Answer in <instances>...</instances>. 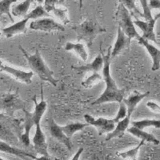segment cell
Returning <instances> with one entry per match:
<instances>
[{
    "label": "cell",
    "instance_id": "6",
    "mask_svg": "<svg viewBox=\"0 0 160 160\" xmlns=\"http://www.w3.org/2000/svg\"><path fill=\"white\" fill-rule=\"evenodd\" d=\"M84 118H85L87 123L95 126V128L98 129L99 135L111 132L115 129V126H116V123L114 121V119H108V118H98L95 119L94 117L88 115V114L84 115Z\"/></svg>",
    "mask_w": 160,
    "mask_h": 160
},
{
    "label": "cell",
    "instance_id": "13",
    "mask_svg": "<svg viewBox=\"0 0 160 160\" xmlns=\"http://www.w3.org/2000/svg\"><path fill=\"white\" fill-rule=\"evenodd\" d=\"M131 39L126 35L125 33L122 31V29L118 27V36H117L116 42L115 47L113 48V51L111 54L112 58H115L122 52L124 49L129 47Z\"/></svg>",
    "mask_w": 160,
    "mask_h": 160
},
{
    "label": "cell",
    "instance_id": "19",
    "mask_svg": "<svg viewBox=\"0 0 160 160\" xmlns=\"http://www.w3.org/2000/svg\"><path fill=\"white\" fill-rule=\"evenodd\" d=\"M127 130H128V132L132 134L133 135H135V136L139 138L140 139H142L144 140V141H147V142H152V143L155 144V145L159 144V141H158L154 135L150 134V133L145 132V131H143L142 130L138 129V128H135L134 126H133L132 128H128Z\"/></svg>",
    "mask_w": 160,
    "mask_h": 160
},
{
    "label": "cell",
    "instance_id": "26",
    "mask_svg": "<svg viewBox=\"0 0 160 160\" xmlns=\"http://www.w3.org/2000/svg\"><path fill=\"white\" fill-rule=\"evenodd\" d=\"M46 16H51V15H50V14L48 11H45L42 6L39 5L36 7L31 12H30L29 14L26 15L25 18H28L29 19H31H31H37V18H42V17Z\"/></svg>",
    "mask_w": 160,
    "mask_h": 160
},
{
    "label": "cell",
    "instance_id": "39",
    "mask_svg": "<svg viewBox=\"0 0 160 160\" xmlns=\"http://www.w3.org/2000/svg\"><path fill=\"white\" fill-rule=\"evenodd\" d=\"M34 1H36V2H38V3L41 4V3H42V2H43L44 0H34Z\"/></svg>",
    "mask_w": 160,
    "mask_h": 160
},
{
    "label": "cell",
    "instance_id": "18",
    "mask_svg": "<svg viewBox=\"0 0 160 160\" xmlns=\"http://www.w3.org/2000/svg\"><path fill=\"white\" fill-rule=\"evenodd\" d=\"M0 151L15 155V156L19 157L21 158H25L26 157H29V158H32V159H38L36 157L31 155L29 153L26 152V151H22L21 149H18V148L11 147V145H9V144L7 143L6 142H3L2 140H0Z\"/></svg>",
    "mask_w": 160,
    "mask_h": 160
},
{
    "label": "cell",
    "instance_id": "38",
    "mask_svg": "<svg viewBox=\"0 0 160 160\" xmlns=\"http://www.w3.org/2000/svg\"><path fill=\"white\" fill-rule=\"evenodd\" d=\"M160 18V12L158 13V14H157L156 15H155V18H154V19H155V21H156V20H157V19H158V18Z\"/></svg>",
    "mask_w": 160,
    "mask_h": 160
},
{
    "label": "cell",
    "instance_id": "8",
    "mask_svg": "<svg viewBox=\"0 0 160 160\" xmlns=\"http://www.w3.org/2000/svg\"><path fill=\"white\" fill-rule=\"evenodd\" d=\"M0 71H5L8 73L10 75H13L18 81L21 82H24L26 84H31V78L34 75L33 71H29V72H26V71H21V70L15 69V68L9 67V66L6 65L3 62L0 60Z\"/></svg>",
    "mask_w": 160,
    "mask_h": 160
},
{
    "label": "cell",
    "instance_id": "22",
    "mask_svg": "<svg viewBox=\"0 0 160 160\" xmlns=\"http://www.w3.org/2000/svg\"><path fill=\"white\" fill-rule=\"evenodd\" d=\"M65 50L68 51H75L77 55H78V56L81 57V58L83 61H87V59H88V52H87L84 46L82 43H73V42H68V43L66 44Z\"/></svg>",
    "mask_w": 160,
    "mask_h": 160
},
{
    "label": "cell",
    "instance_id": "25",
    "mask_svg": "<svg viewBox=\"0 0 160 160\" xmlns=\"http://www.w3.org/2000/svg\"><path fill=\"white\" fill-rule=\"evenodd\" d=\"M145 141L144 140H141V142L137 146L136 148H133V149L130 150V151H126V152H121V153H117V155L119 157H121L123 159H130V160H135L136 159L137 154H138V151L139 150V148L142 147L144 144Z\"/></svg>",
    "mask_w": 160,
    "mask_h": 160
},
{
    "label": "cell",
    "instance_id": "37",
    "mask_svg": "<svg viewBox=\"0 0 160 160\" xmlns=\"http://www.w3.org/2000/svg\"><path fill=\"white\" fill-rule=\"evenodd\" d=\"M82 151H83V148H80V149L78 151V152H77L76 155H75V156H74V158H72V160H77V159H78V157H79V155H81V153H82Z\"/></svg>",
    "mask_w": 160,
    "mask_h": 160
},
{
    "label": "cell",
    "instance_id": "9",
    "mask_svg": "<svg viewBox=\"0 0 160 160\" xmlns=\"http://www.w3.org/2000/svg\"><path fill=\"white\" fill-rule=\"evenodd\" d=\"M155 22L156 21L154 18L152 20H151V21L143 22V21L138 20L136 18V20L134 21L133 22H134L135 25L141 29V31H142V38L148 40V41H152V42H156V37H155V34L154 32V28H155Z\"/></svg>",
    "mask_w": 160,
    "mask_h": 160
},
{
    "label": "cell",
    "instance_id": "14",
    "mask_svg": "<svg viewBox=\"0 0 160 160\" xmlns=\"http://www.w3.org/2000/svg\"><path fill=\"white\" fill-rule=\"evenodd\" d=\"M29 18H24L23 19L19 21V22H16V23L13 24L12 26H10L8 28H6L2 30V35L6 37V38H11V37L14 36L17 34H20V33H26L28 29H27V22H28Z\"/></svg>",
    "mask_w": 160,
    "mask_h": 160
},
{
    "label": "cell",
    "instance_id": "27",
    "mask_svg": "<svg viewBox=\"0 0 160 160\" xmlns=\"http://www.w3.org/2000/svg\"><path fill=\"white\" fill-rule=\"evenodd\" d=\"M18 0H2L0 1V15H8L12 22H15V20L12 18L11 14V5L14 2H16Z\"/></svg>",
    "mask_w": 160,
    "mask_h": 160
},
{
    "label": "cell",
    "instance_id": "28",
    "mask_svg": "<svg viewBox=\"0 0 160 160\" xmlns=\"http://www.w3.org/2000/svg\"><path fill=\"white\" fill-rule=\"evenodd\" d=\"M102 80H103V78H102V76L100 74H98V72H93L92 75L90 77H88L85 81L82 82L81 84L85 88H90L94 84H95L98 82H100Z\"/></svg>",
    "mask_w": 160,
    "mask_h": 160
},
{
    "label": "cell",
    "instance_id": "29",
    "mask_svg": "<svg viewBox=\"0 0 160 160\" xmlns=\"http://www.w3.org/2000/svg\"><path fill=\"white\" fill-rule=\"evenodd\" d=\"M15 95H8V96L5 97L4 98H1V108L2 109L6 110V111H11L12 108H14L15 107V103H16L17 100L14 98Z\"/></svg>",
    "mask_w": 160,
    "mask_h": 160
},
{
    "label": "cell",
    "instance_id": "20",
    "mask_svg": "<svg viewBox=\"0 0 160 160\" xmlns=\"http://www.w3.org/2000/svg\"><path fill=\"white\" fill-rule=\"evenodd\" d=\"M33 100L35 102V111L33 113H31V115H32L33 120L35 122V125L38 122H40V120L42 118V115L45 113L46 110H47V102L43 100V95H42V99H41V102L39 103L36 102V98L35 96L33 98Z\"/></svg>",
    "mask_w": 160,
    "mask_h": 160
},
{
    "label": "cell",
    "instance_id": "21",
    "mask_svg": "<svg viewBox=\"0 0 160 160\" xmlns=\"http://www.w3.org/2000/svg\"><path fill=\"white\" fill-rule=\"evenodd\" d=\"M32 2H34V0H25L22 3L14 5L12 7V10H11L12 15L16 17H25L28 15V11Z\"/></svg>",
    "mask_w": 160,
    "mask_h": 160
},
{
    "label": "cell",
    "instance_id": "36",
    "mask_svg": "<svg viewBox=\"0 0 160 160\" xmlns=\"http://www.w3.org/2000/svg\"><path fill=\"white\" fill-rule=\"evenodd\" d=\"M150 9H160V0H150L148 2Z\"/></svg>",
    "mask_w": 160,
    "mask_h": 160
},
{
    "label": "cell",
    "instance_id": "17",
    "mask_svg": "<svg viewBox=\"0 0 160 160\" xmlns=\"http://www.w3.org/2000/svg\"><path fill=\"white\" fill-rule=\"evenodd\" d=\"M23 111L25 112V122H24L25 132L19 137V138L20 142L23 143L25 147H29L30 142H31V140H30V131H31L33 126L35 125V122L33 120L31 113H29L24 109Z\"/></svg>",
    "mask_w": 160,
    "mask_h": 160
},
{
    "label": "cell",
    "instance_id": "10",
    "mask_svg": "<svg viewBox=\"0 0 160 160\" xmlns=\"http://www.w3.org/2000/svg\"><path fill=\"white\" fill-rule=\"evenodd\" d=\"M49 131L50 134H51V135L53 138L59 141L60 142L63 143L68 148L69 151L71 149V138H68L65 135V133L62 130V128L60 126H58L54 119H51V122H50Z\"/></svg>",
    "mask_w": 160,
    "mask_h": 160
},
{
    "label": "cell",
    "instance_id": "23",
    "mask_svg": "<svg viewBox=\"0 0 160 160\" xmlns=\"http://www.w3.org/2000/svg\"><path fill=\"white\" fill-rule=\"evenodd\" d=\"M88 126V123H82V122H72V123L67 124L64 127H61L65 135L71 138L72 135L76 133L77 131H81L85 127Z\"/></svg>",
    "mask_w": 160,
    "mask_h": 160
},
{
    "label": "cell",
    "instance_id": "35",
    "mask_svg": "<svg viewBox=\"0 0 160 160\" xmlns=\"http://www.w3.org/2000/svg\"><path fill=\"white\" fill-rule=\"evenodd\" d=\"M147 106H148V108H150V109H151L153 112L158 113V114H160V107L158 105V104L155 103V102H148Z\"/></svg>",
    "mask_w": 160,
    "mask_h": 160
},
{
    "label": "cell",
    "instance_id": "16",
    "mask_svg": "<svg viewBox=\"0 0 160 160\" xmlns=\"http://www.w3.org/2000/svg\"><path fill=\"white\" fill-rule=\"evenodd\" d=\"M73 68L77 71L99 72L100 71H102V68H103V58H102V54H99V55H97L96 58L91 63L87 64V65L80 66V67H73Z\"/></svg>",
    "mask_w": 160,
    "mask_h": 160
},
{
    "label": "cell",
    "instance_id": "31",
    "mask_svg": "<svg viewBox=\"0 0 160 160\" xmlns=\"http://www.w3.org/2000/svg\"><path fill=\"white\" fill-rule=\"evenodd\" d=\"M53 12H54L55 16L59 18L63 23L68 24L70 22L69 17H68V11L67 9H56V8H55Z\"/></svg>",
    "mask_w": 160,
    "mask_h": 160
},
{
    "label": "cell",
    "instance_id": "5",
    "mask_svg": "<svg viewBox=\"0 0 160 160\" xmlns=\"http://www.w3.org/2000/svg\"><path fill=\"white\" fill-rule=\"evenodd\" d=\"M30 28L35 31H42L45 32L65 31V28L62 24L58 23L51 18H42L33 21L30 24Z\"/></svg>",
    "mask_w": 160,
    "mask_h": 160
},
{
    "label": "cell",
    "instance_id": "32",
    "mask_svg": "<svg viewBox=\"0 0 160 160\" xmlns=\"http://www.w3.org/2000/svg\"><path fill=\"white\" fill-rule=\"evenodd\" d=\"M140 3L142 5V9H143V13H142V17H143L146 21H151L153 19V17L151 15V11L148 5V0H139Z\"/></svg>",
    "mask_w": 160,
    "mask_h": 160
},
{
    "label": "cell",
    "instance_id": "4",
    "mask_svg": "<svg viewBox=\"0 0 160 160\" xmlns=\"http://www.w3.org/2000/svg\"><path fill=\"white\" fill-rule=\"evenodd\" d=\"M116 15L118 27L125 33L126 35L130 39L133 38H135L138 39L140 35H138V33L135 30V24H134L132 19H131V16L129 11L127 9V8L122 2H120L119 5H118Z\"/></svg>",
    "mask_w": 160,
    "mask_h": 160
},
{
    "label": "cell",
    "instance_id": "42",
    "mask_svg": "<svg viewBox=\"0 0 160 160\" xmlns=\"http://www.w3.org/2000/svg\"><path fill=\"white\" fill-rule=\"evenodd\" d=\"M0 160H3V158H0Z\"/></svg>",
    "mask_w": 160,
    "mask_h": 160
},
{
    "label": "cell",
    "instance_id": "11",
    "mask_svg": "<svg viewBox=\"0 0 160 160\" xmlns=\"http://www.w3.org/2000/svg\"><path fill=\"white\" fill-rule=\"evenodd\" d=\"M138 43L142 44V46H144L146 48V49L148 50V53L150 54V55L151 56L153 60V65H152V70L153 71H157L160 68V50H158V48H156L155 47L152 45V44L148 42V40L145 39V38H142V36H140L138 38Z\"/></svg>",
    "mask_w": 160,
    "mask_h": 160
},
{
    "label": "cell",
    "instance_id": "1",
    "mask_svg": "<svg viewBox=\"0 0 160 160\" xmlns=\"http://www.w3.org/2000/svg\"><path fill=\"white\" fill-rule=\"evenodd\" d=\"M103 58V68H102V78L106 83V89L91 105H99L105 102H121L123 99V93L120 91L115 83V80L111 75L110 65H111V48H109L108 55H102Z\"/></svg>",
    "mask_w": 160,
    "mask_h": 160
},
{
    "label": "cell",
    "instance_id": "7",
    "mask_svg": "<svg viewBox=\"0 0 160 160\" xmlns=\"http://www.w3.org/2000/svg\"><path fill=\"white\" fill-rule=\"evenodd\" d=\"M35 125H36V130H35V136L33 138L34 148H35L37 153L49 159L50 155L48 151V146L46 142L45 135L41 129L40 122H38Z\"/></svg>",
    "mask_w": 160,
    "mask_h": 160
},
{
    "label": "cell",
    "instance_id": "12",
    "mask_svg": "<svg viewBox=\"0 0 160 160\" xmlns=\"http://www.w3.org/2000/svg\"><path fill=\"white\" fill-rule=\"evenodd\" d=\"M150 92L146 93H140L138 91H135L134 92L128 97V98H123L122 102L125 103L128 108V116L131 118V115H132L133 111H135V108H136L137 104L139 102H141L145 97L148 96Z\"/></svg>",
    "mask_w": 160,
    "mask_h": 160
},
{
    "label": "cell",
    "instance_id": "24",
    "mask_svg": "<svg viewBox=\"0 0 160 160\" xmlns=\"http://www.w3.org/2000/svg\"><path fill=\"white\" fill-rule=\"evenodd\" d=\"M132 125L138 129L143 130L146 128L154 127L155 128H160V120L155 119H143L140 121H133Z\"/></svg>",
    "mask_w": 160,
    "mask_h": 160
},
{
    "label": "cell",
    "instance_id": "3",
    "mask_svg": "<svg viewBox=\"0 0 160 160\" xmlns=\"http://www.w3.org/2000/svg\"><path fill=\"white\" fill-rule=\"evenodd\" d=\"M74 30L76 33L78 41H84L88 46L93 43L99 34L106 32V29L92 20H86L81 24L75 25Z\"/></svg>",
    "mask_w": 160,
    "mask_h": 160
},
{
    "label": "cell",
    "instance_id": "15",
    "mask_svg": "<svg viewBox=\"0 0 160 160\" xmlns=\"http://www.w3.org/2000/svg\"><path fill=\"white\" fill-rule=\"evenodd\" d=\"M130 123V117L127 116L124 118L118 121L116 123L115 129L113 130V131L108 133L107 137H106V141H109V140L112 139L114 138H121L123 136L124 133L127 131L128 128V126Z\"/></svg>",
    "mask_w": 160,
    "mask_h": 160
},
{
    "label": "cell",
    "instance_id": "40",
    "mask_svg": "<svg viewBox=\"0 0 160 160\" xmlns=\"http://www.w3.org/2000/svg\"><path fill=\"white\" fill-rule=\"evenodd\" d=\"M82 8V0H79V8L81 9Z\"/></svg>",
    "mask_w": 160,
    "mask_h": 160
},
{
    "label": "cell",
    "instance_id": "30",
    "mask_svg": "<svg viewBox=\"0 0 160 160\" xmlns=\"http://www.w3.org/2000/svg\"><path fill=\"white\" fill-rule=\"evenodd\" d=\"M120 2H122L124 6H125L127 9L131 12V15H135L137 14L139 16L142 17V13L140 12L138 9L137 8L136 5H135V0H119Z\"/></svg>",
    "mask_w": 160,
    "mask_h": 160
},
{
    "label": "cell",
    "instance_id": "41",
    "mask_svg": "<svg viewBox=\"0 0 160 160\" xmlns=\"http://www.w3.org/2000/svg\"><path fill=\"white\" fill-rule=\"evenodd\" d=\"M64 2H65V0H59V1H58V3H59V4H62V3H63Z\"/></svg>",
    "mask_w": 160,
    "mask_h": 160
},
{
    "label": "cell",
    "instance_id": "34",
    "mask_svg": "<svg viewBox=\"0 0 160 160\" xmlns=\"http://www.w3.org/2000/svg\"><path fill=\"white\" fill-rule=\"evenodd\" d=\"M58 2V0H44V9L48 13L53 11L55 8V4Z\"/></svg>",
    "mask_w": 160,
    "mask_h": 160
},
{
    "label": "cell",
    "instance_id": "33",
    "mask_svg": "<svg viewBox=\"0 0 160 160\" xmlns=\"http://www.w3.org/2000/svg\"><path fill=\"white\" fill-rule=\"evenodd\" d=\"M127 116H128V108H127V106L125 105V103L122 101L121 102H119V110H118L115 118H114V121L115 122V123H117L118 121Z\"/></svg>",
    "mask_w": 160,
    "mask_h": 160
},
{
    "label": "cell",
    "instance_id": "2",
    "mask_svg": "<svg viewBox=\"0 0 160 160\" xmlns=\"http://www.w3.org/2000/svg\"><path fill=\"white\" fill-rule=\"evenodd\" d=\"M18 48H19L20 51H22L25 58L28 60V64H29L31 71L33 72H35V74H37V75L39 77L41 80L51 82L54 87H56L57 80L53 76L54 72L45 63L42 58L41 57L39 51L36 50L35 55H31L21 46H19Z\"/></svg>",
    "mask_w": 160,
    "mask_h": 160
}]
</instances>
